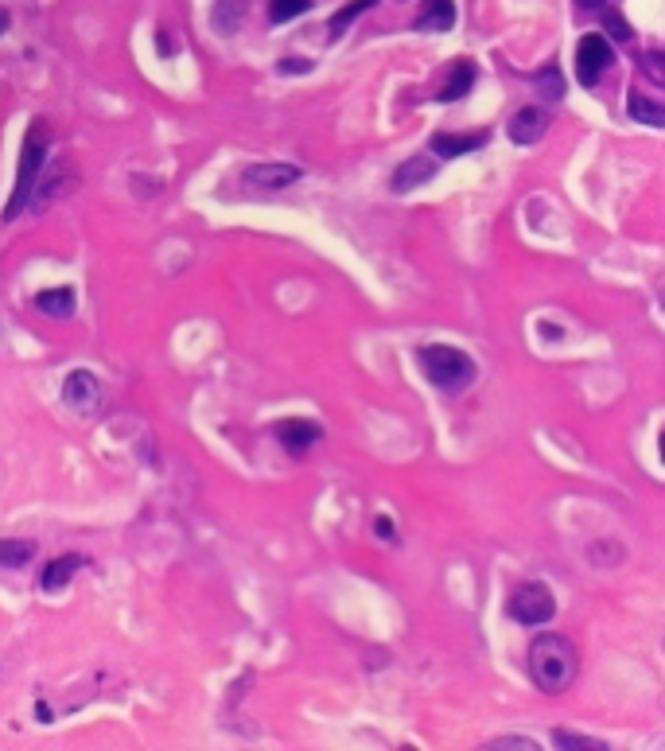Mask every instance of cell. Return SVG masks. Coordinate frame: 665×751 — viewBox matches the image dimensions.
<instances>
[{
  "instance_id": "cell-25",
  "label": "cell",
  "mask_w": 665,
  "mask_h": 751,
  "mask_svg": "<svg viewBox=\"0 0 665 751\" xmlns=\"http://www.w3.org/2000/svg\"><path fill=\"white\" fill-rule=\"evenodd\" d=\"M277 71L280 74H304V71H312V63H308V59H284Z\"/></svg>"
},
{
  "instance_id": "cell-4",
  "label": "cell",
  "mask_w": 665,
  "mask_h": 751,
  "mask_svg": "<svg viewBox=\"0 0 665 751\" xmlns=\"http://www.w3.org/2000/svg\"><path fill=\"white\" fill-rule=\"evenodd\" d=\"M553 611H557V600H553V592H549L545 584H522V588L510 596V615H514L518 623H525V627L549 623Z\"/></svg>"
},
{
  "instance_id": "cell-15",
  "label": "cell",
  "mask_w": 665,
  "mask_h": 751,
  "mask_svg": "<svg viewBox=\"0 0 665 751\" xmlns=\"http://www.w3.org/2000/svg\"><path fill=\"white\" fill-rule=\"evenodd\" d=\"M32 557H35V541L0 537V565H4V569H24Z\"/></svg>"
},
{
  "instance_id": "cell-11",
  "label": "cell",
  "mask_w": 665,
  "mask_h": 751,
  "mask_svg": "<svg viewBox=\"0 0 665 751\" xmlns=\"http://www.w3.org/2000/svg\"><path fill=\"white\" fill-rule=\"evenodd\" d=\"M455 24V0H424L417 16L420 32H452Z\"/></svg>"
},
{
  "instance_id": "cell-21",
  "label": "cell",
  "mask_w": 665,
  "mask_h": 751,
  "mask_svg": "<svg viewBox=\"0 0 665 751\" xmlns=\"http://www.w3.org/2000/svg\"><path fill=\"white\" fill-rule=\"evenodd\" d=\"M553 740H557L560 748H572V751H603L607 744L603 740H588V736H576V732H553Z\"/></svg>"
},
{
  "instance_id": "cell-26",
  "label": "cell",
  "mask_w": 665,
  "mask_h": 751,
  "mask_svg": "<svg viewBox=\"0 0 665 751\" xmlns=\"http://www.w3.org/2000/svg\"><path fill=\"white\" fill-rule=\"evenodd\" d=\"M378 534L393 541V522H389V518H378Z\"/></svg>"
},
{
  "instance_id": "cell-18",
  "label": "cell",
  "mask_w": 665,
  "mask_h": 751,
  "mask_svg": "<svg viewBox=\"0 0 665 751\" xmlns=\"http://www.w3.org/2000/svg\"><path fill=\"white\" fill-rule=\"evenodd\" d=\"M242 16H245V0H218L214 4V28L234 36L242 28Z\"/></svg>"
},
{
  "instance_id": "cell-28",
  "label": "cell",
  "mask_w": 665,
  "mask_h": 751,
  "mask_svg": "<svg viewBox=\"0 0 665 751\" xmlns=\"http://www.w3.org/2000/svg\"><path fill=\"white\" fill-rule=\"evenodd\" d=\"M8 24H12V16H8V12H4V8H0V36H4V32H8Z\"/></svg>"
},
{
  "instance_id": "cell-3",
  "label": "cell",
  "mask_w": 665,
  "mask_h": 751,
  "mask_svg": "<svg viewBox=\"0 0 665 751\" xmlns=\"http://www.w3.org/2000/svg\"><path fill=\"white\" fill-rule=\"evenodd\" d=\"M417 358L420 366H424V374H428V382L440 386V390H448V394H459V390H467L475 382V362L463 355V351H455V347H444V343L420 347Z\"/></svg>"
},
{
  "instance_id": "cell-30",
  "label": "cell",
  "mask_w": 665,
  "mask_h": 751,
  "mask_svg": "<svg viewBox=\"0 0 665 751\" xmlns=\"http://www.w3.org/2000/svg\"><path fill=\"white\" fill-rule=\"evenodd\" d=\"M662 460H665V432H662Z\"/></svg>"
},
{
  "instance_id": "cell-24",
  "label": "cell",
  "mask_w": 665,
  "mask_h": 751,
  "mask_svg": "<svg viewBox=\"0 0 665 751\" xmlns=\"http://www.w3.org/2000/svg\"><path fill=\"white\" fill-rule=\"evenodd\" d=\"M490 748H494V751H502V748H522V751H529V748H533V740H525V736H506V740H494Z\"/></svg>"
},
{
  "instance_id": "cell-5",
  "label": "cell",
  "mask_w": 665,
  "mask_h": 751,
  "mask_svg": "<svg viewBox=\"0 0 665 751\" xmlns=\"http://www.w3.org/2000/svg\"><path fill=\"white\" fill-rule=\"evenodd\" d=\"M611 63H615V55H611L607 39H603V36H584V39H580V47H576V78H580L584 86H595V82H599V74L607 71Z\"/></svg>"
},
{
  "instance_id": "cell-17",
  "label": "cell",
  "mask_w": 665,
  "mask_h": 751,
  "mask_svg": "<svg viewBox=\"0 0 665 751\" xmlns=\"http://www.w3.org/2000/svg\"><path fill=\"white\" fill-rule=\"evenodd\" d=\"M627 113L638 121V125H654V129H665V106H654L650 98H642L638 90L627 98Z\"/></svg>"
},
{
  "instance_id": "cell-13",
  "label": "cell",
  "mask_w": 665,
  "mask_h": 751,
  "mask_svg": "<svg viewBox=\"0 0 665 751\" xmlns=\"http://www.w3.org/2000/svg\"><path fill=\"white\" fill-rule=\"evenodd\" d=\"M74 292L70 288H43L39 296H35V308L43 312V316H51V320H67V316H74Z\"/></svg>"
},
{
  "instance_id": "cell-19",
  "label": "cell",
  "mask_w": 665,
  "mask_h": 751,
  "mask_svg": "<svg viewBox=\"0 0 665 751\" xmlns=\"http://www.w3.org/2000/svg\"><path fill=\"white\" fill-rule=\"evenodd\" d=\"M374 4H378V0H354V4H347V8H343V12H335V16H331V39L343 36L350 24H354V20H358L366 8H374Z\"/></svg>"
},
{
  "instance_id": "cell-29",
  "label": "cell",
  "mask_w": 665,
  "mask_h": 751,
  "mask_svg": "<svg viewBox=\"0 0 665 751\" xmlns=\"http://www.w3.org/2000/svg\"><path fill=\"white\" fill-rule=\"evenodd\" d=\"M576 4H580V8H599L603 0H576Z\"/></svg>"
},
{
  "instance_id": "cell-27",
  "label": "cell",
  "mask_w": 665,
  "mask_h": 751,
  "mask_svg": "<svg viewBox=\"0 0 665 751\" xmlns=\"http://www.w3.org/2000/svg\"><path fill=\"white\" fill-rule=\"evenodd\" d=\"M39 720H43V724H51V720H55V716H51V709H47V701H39Z\"/></svg>"
},
{
  "instance_id": "cell-1",
  "label": "cell",
  "mask_w": 665,
  "mask_h": 751,
  "mask_svg": "<svg viewBox=\"0 0 665 751\" xmlns=\"http://www.w3.org/2000/svg\"><path fill=\"white\" fill-rule=\"evenodd\" d=\"M529 674L537 689L545 693H564L576 681V646L564 635H541L529 646Z\"/></svg>"
},
{
  "instance_id": "cell-14",
  "label": "cell",
  "mask_w": 665,
  "mask_h": 751,
  "mask_svg": "<svg viewBox=\"0 0 665 751\" xmlns=\"http://www.w3.org/2000/svg\"><path fill=\"white\" fill-rule=\"evenodd\" d=\"M487 133H471V137H455V133H436L432 137V152L436 156H467L475 148H483Z\"/></svg>"
},
{
  "instance_id": "cell-7",
  "label": "cell",
  "mask_w": 665,
  "mask_h": 751,
  "mask_svg": "<svg viewBox=\"0 0 665 751\" xmlns=\"http://www.w3.org/2000/svg\"><path fill=\"white\" fill-rule=\"evenodd\" d=\"M273 432H277L280 448H288L292 456H304L312 444H319V436H323V429H319L315 421H304V417H288V421H280Z\"/></svg>"
},
{
  "instance_id": "cell-12",
  "label": "cell",
  "mask_w": 665,
  "mask_h": 751,
  "mask_svg": "<svg viewBox=\"0 0 665 751\" xmlns=\"http://www.w3.org/2000/svg\"><path fill=\"white\" fill-rule=\"evenodd\" d=\"M86 565V557L82 553H67V557H55L47 569H43V588L47 592H63L70 580H74V573Z\"/></svg>"
},
{
  "instance_id": "cell-2",
  "label": "cell",
  "mask_w": 665,
  "mask_h": 751,
  "mask_svg": "<svg viewBox=\"0 0 665 751\" xmlns=\"http://www.w3.org/2000/svg\"><path fill=\"white\" fill-rule=\"evenodd\" d=\"M47 121H32V129L24 133V152H20V168H16V191L4 207V218H20V211H28V199H32L35 183H39V172H43V160H47Z\"/></svg>"
},
{
  "instance_id": "cell-6",
  "label": "cell",
  "mask_w": 665,
  "mask_h": 751,
  "mask_svg": "<svg viewBox=\"0 0 665 751\" xmlns=\"http://www.w3.org/2000/svg\"><path fill=\"white\" fill-rule=\"evenodd\" d=\"M63 401L78 413H90V409L102 405V382L90 370H70L67 382H63Z\"/></svg>"
},
{
  "instance_id": "cell-9",
  "label": "cell",
  "mask_w": 665,
  "mask_h": 751,
  "mask_svg": "<svg viewBox=\"0 0 665 751\" xmlns=\"http://www.w3.org/2000/svg\"><path fill=\"white\" fill-rule=\"evenodd\" d=\"M242 179L249 183V187L280 191V187H288V183L300 179V168H296V164H253V168H245Z\"/></svg>"
},
{
  "instance_id": "cell-16",
  "label": "cell",
  "mask_w": 665,
  "mask_h": 751,
  "mask_svg": "<svg viewBox=\"0 0 665 751\" xmlns=\"http://www.w3.org/2000/svg\"><path fill=\"white\" fill-rule=\"evenodd\" d=\"M475 86V63H467V59H459L455 63L452 78H448V86L440 90V102H459L467 90Z\"/></svg>"
},
{
  "instance_id": "cell-8",
  "label": "cell",
  "mask_w": 665,
  "mask_h": 751,
  "mask_svg": "<svg viewBox=\"0 0 665 751\" xmlns=\"http://www.w3.org/2000/svg\"><path fill=\"white\" fill-rule=\"evenodd\" d=\"M545 129H549V113L541 106H525L510 117V129H506V133H510L514 144H537L545 137Z\"/></svg>"
},
{
  "instance_id": "cell-22",
  "label": "cell",
  "mask_w": 665,
  "mask_h": 751,
  "mask_svg": "<svg viewBox=\"0 0 665 751\" xmlns=\"http://www.w3.org/2000/svg\"><path fill=\"white\" fill-rule=\"evenodd\" d=\"M642 71L650 74L658 86H665V55L662 51H650V55H642Z\"/></svg>"
},
{
  "instance_id": "cell-23",
  "label": "cell",
  "mask_w": 665,
  "mask_h": 751,
  "mask_svg": "<svg viewBox=\"0 0 665 751\" xmlns=\"http://www.w3.org/2000/svg\"><path fill=\"white\" fill-rule=\"evenodd\" d=\"M607 28H611V36H615V39H630L627 20H623L619 12H607Z\"/></svg>"
},
{
  "instance_id": "cell-20",
  "label": "cell",
  "mask_w": 665,
  "mask_h": 751,
  "mask_svg": "<svg viewBox=\"0 0 665 751\" xmlns=\"http://www.w3.org/2000/svg\"><path fill=\"white\" fill-rule=\"evenodd\" d=\"M308 8H312V0H273V4H269V16H273V24H288V20L304 16Z\"/></svg>"
},
{
  "instance_id": "cell-10",
  "label": "cell",
  "mask_w": 665,
  "mask_h": 751,
  "mask_svg": "<svg viewBox=\"0 0 665 751\" xmlns=\"http://www.w3.org/2000/svg\"><path fill=\"white\" fill-rule=\"evenodd\" d=\"M432 176H436V156H409V160L393 172V191L405 195V191H413L420 183H428Z\"/></svg>"
}]
</instances>
